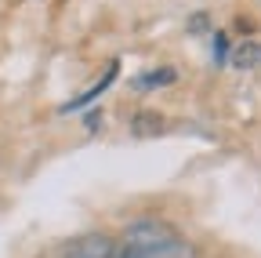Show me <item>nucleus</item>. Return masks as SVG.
<instances>
[{
  "mask_svg": "<svg viewBox=\"0 0 261 258\" xmlns=\"http://www.w3.org/2000/svg\"><path fill=\"white\" fill-rule=\"evenodd\" d=\"M116 258H192V244L160 218H138L123 229Z\"/></svg>",
  "mask_w": 261,
  "mask_h": 258,
  "instance_id": "1",
  "label": "nucleus"
},
{
  "mask_svg": "<svg viewBox=\"0 0 261 258\" xmlns=\"http://www.w3.org/2000/svg\"><path fill=\"white\" fill-rule=\"evenodd\" d=\"M65 258H116V240H109L106 233L98 237H80L69 244Z\"/></svg>",
  "mask_w": 261,
  "mask_h": 258,
  "instance_id": "2",
  "label": "nucleus"
},
{
  "mask_svg": "<svg viewBox=\"0 0 261 258\" xmlns=\"http://www.w3.org/2000/svg\"><path fill=\"white\" fill-rule=\"evenodd\" d=\"M116 73H120V62H113V66L106 69V77H102V80H98V84H91L87 91H80L76 99H69V102H65V106H62L58 113H80L84 106H91V102L98 99V95H102V91H106V87H109V84L116 80Z\"/></svg>",
  "mask_w": 261,
  "mask_h": 258,
  "instance_id": "3",
  "label": "nucleus"
},
{
  "mask_svg": "<svg viewBox=\"0 0 261 258\" xmlns=\"http://www.w3.org/2000/svg\"><path fill=\"white\" fill-rule=\"evenodd\" d=\"M228 66L236 69H257L261 66V40H243L228 51Z\"/></svg>",
  "mask_w": 261,
  "mask_h": 258,
  "instance_id": "4",
  "label": "nucleus"
},
{
  "mask_svg": "<svg viewBox=\"0 0 261 258\" xmlns=\"http://www.w3.org/2000/svg\"><path fill=\"white\" fill-rule=\"evenodd\" d=\"M130 131H135V135L163 131V116H156V113H138V116H135V124H130Z\"/></svg>",
  "mask_w": 261,
  "mask_h": 258,
  "instance_id": "5",
  "label": "nucleus"
},
{
  "mask_svg": "<svg viewBox=\"0 0 261 258\" xmlns=\"http://www.w3.org/2000/svg\"><path fill=\"white\" fill-rule=\"evenodd\" d=\"M171 80H174V69H152V73H142L135 80V87L145 91V87H163V84H171Z\"/></svg>",
  "mask_w": 261,
  "mask_h": 258,
  "instance_id": "6",
  "label": "nucleus"
},
{
  "mask_svg": "<svg viewBox=\"0 0 261 258\" xmlns=\"http://www.w3.org/2000/svg\"><path fill=\"white\" fill-rule=\"evenodd\" d=\"M214 55H218V58H228V44H225V33H214Z\"/></svg>",
  "mask_w": 261,
  "mask_h": 258,
  "instance_id": "7",
  "label": "nucleus"
}]
</instances>
